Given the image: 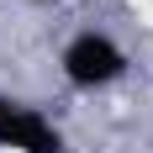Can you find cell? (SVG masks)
Returning a JSON list of instances; mask_svg holds the SVG:
<instances>
[{
	"instance_id": "obj_3",
	"label": "cell",
	"mask_w": 153,
	"mask_h": 153,
	"mask_svg": "<svg viewBox=\"0 0 153 153\" xmlns=\"http://www.w3.org/2000/svg\"><path fill=\"white\" fill-rule=\"evenodd\" d=\"M37 5H42V0H37Z\"/></svg>"
},
{
	"instance_id": "obj_1",
	"label": "cell",
	"mask_w": 153,
	"mask_h": 153,
	"mask_svg": "<svg viewBox=\"0 0 153 153\" xmlns=\"http://www.w3.org/2000/svg\"><path fill=\"white\" fill-rule=\"evenodd\" d=\"M127 69H132V53H127L111 32H100V27L74 32V37L58 48V74H63V85L79 90V95H100V90H111V85H122Z\"/></svg>"
},
{
	"instance_id": "obj_2",
	"label": "cell",
	"mask_w": 153,
	"mask_h": 153,
	"mask_svg": "<svg viewBox=\"0 0 153 153\" xmlns=\"http://www.w3.org/2000/svg\"><path fill=\"white\" fill-rule=\"evenodd\" d=\"M0 153H69V137L42 106L0 95Z\"/></svg>"
}]
</instances>
